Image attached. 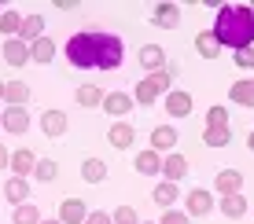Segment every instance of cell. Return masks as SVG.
I'll return each instance as SVG.
<instances>
[{"instance_id":"484cf974","label":"cell","mask_w":254,"mask_h":224,"mask_svg":"<svg viewBox=\"0 0 254 224\" xmlns=\"http://www.w3.org/2000/svg\"><path fill=\"white\" fill-rule=\"evenodd\" d=\"M247 210H251V202L243 199V191H240V195H221V213H225L229 221H240Z\"/></svg>"},{"instance_id":"cb8c5ba5","label":"cell","mask_w":254,"mask_h":224,"mask_svg":"<svg viewBox=\"0 0 254 224\" xmlns=\"http://www.w3.org/2000/svg\"><path fill=\"white\" fill-rule=\"evenodd\" d=\"M177 184H173V180H159V184H155V191H151V199L162 206V210H173V206H177Z\"/></svg>"},{"instance_id":"d6986e66","label":"cell","mask_w":254,"mask_h":224,"mask_svg":"<svg viewBox=\"0 0 254 224\" xmlns=\"http://www.w3.org/2000/svg\"><path fill=\"white\" fill-rule=\"evenodd\" d=\"M37 37H45V19H41V15H22L19 41H22V45H33Z\"/></svg>"},{"instance_id":"83f0119b","label":"cell","mask_w":254,"mask_h":224,"mask_svg":"<svg viewBox=\"0 0 254 224\" xmlns=\"http://www.w3.org/2000/svg\"><path fill=\"white\" fill-rule=\"evenodd\" d=\"M81 180H85V184H100V180H107V162L85 158L81 162Z\"/></svg>"},{"instance_id":"f6af8a7d","label":"cell","mask_w":254,"mask_h":224,"mask_svg":"<svg viewBox=\"0 0 254 224\" xmlns=\"http://www.w3.org/2000/svg\"><path fill=\"white\" fill-rule=\"evenodd\" d=\"M140 224H155V221H140Z\"/></svg>"},{"instance_id":"4316f807","label":"cell","mask_w":254,"mask_h":224,"mask_svg":"<svg viewBox=\"0 0 254 224\" xmlns=\"http://www.w3.org/2000/svg\"><path fill=\"white\" fill-rule=\"evenodd\" d=\"M195 51L203 59H210V63H214L217 55H221V45H217V37L210 30H203V33H195Z\"/></svg>"},{"instance_id":"d4e9b609","label":"cell","mask_w":254,"mask_h":224,"mask_svg":"<svg viewBox=\"0 0 254 224\" xmlns=\"http://www.w3.org/2000/svg\"><path fill=\"white\" fill-rule=\"evenodd\" d=\"M30 59H33V63H41V66H48L52 59H56V41H52V37H37L30 45Z\"/></svg>"},{"instance_id":"5bb4252c","label":"cell","mask_w":254,"mask_h":224,"mask_svg":"<svg viewBox=\"0 0 254 224\" xmlns=\"http://www.w3.org/2000/svg\"><path fill=\"white\" fill-rule=\"evenodd\" d=\"M7 166H11V173L15 177H30L33 173V166H37V154H33L30 147H19V151H11V162H7Z\"/></svg>"},{"instance_id":"277c9868","label":"cell","mask_w":254,"mask_h":224,"mask_svg":"<svg viewBox=\"0 0 254 224\" xmlns=\"http://www.w3.org/2000/svg\"><path fill=\"white\" fill-rule=\"evenodd\" d=\"M0 129L11 133V136L30 133V110H26V107H4V114H0Z\"/></svg>"},{"instance_id":"7a4b0ae2","label":"cell","mask_w":254,"mask_h":224,"mask_svg":"<svg viewBox=\"0 0 254 224\" xmlns=\"http://www.w3.org/2000/svg\"><path fill=\"white\" fill-rule=\"evenodd\" d=\"M100 48H103V33L100 30H85V33H74L66 41V59L70 66L77 70H100Z\"/></svg>"},{"instance_id":"f1b7e54d","label":"cell","mask_w":254,"mask_h":224,"mask_svg":"<svg viewBox=\"0 0 254 224\" xmlns=\"http://www.w3.org/2000/svg\"><path fill=\"white\" fill-rule=\"evenodd\" d=\"M203 143H206V147H229V143H232V129L229 125H225V129L206 125L203 129Z\"/></svg>"},{"instance_id":"f35d334b","label":"cell","mask_w":254,"mask_h":224,"mask_svg":"<svg viewBox=\"0 0 254 224\" xmlns=\"http://www.w3.org/2000/svg\"><path fill=\"white\" fill-rule=\"evenodd\" d=\"M85 224H115V221H111V213H103V210H92L89 217H85Z\"/></svg>"},{"instance_id":"ab89813d","label":"cell","mask_w":254,"mask_h":224,"mask_svg":"<svg viewBox=\"0 0 254 224\" xmlns=\"http://www.w3.org/2000/svg\"><path fill=\"white\" fill-rule=\"evenodd\" d=\"M56 7H59V11H77L81 4H77V0H56Z\"/></svg>"},{"instance_id":"4dcf8cb0","label":"cell","mask_w":254,"mask_h":224,"mask_svg":"<svg viewBox=\"0 0 254 224\" xmlns=\"http://www.w3.org/2000/svg\"><path fill=\"white\" fill-rule=\"evenodd\" d=\"M45 217H41V210L33 202H22V206H15V213H11V224H41Z\"/></svg>"},{"instance_id":"8d00e7d4","label":"cell","mask_w":254,"mask_h":224,"mask_svg":"<svg viewBox=\"0 0 254 224\" xmlns=\"http://www.w3.org/2000/svg\"><path fill=\"white\" fill-rule=\"evenodd\" d=\"M232 59H236V66H240V70H254V48H240V51H232Z\"/></svg>"},{"instance_id":"9c48e42d","label":"cell","mask_w":254,"mask_h":224,"mask_svg":"<svg viewBox=\"0 0 254 224\" xmlns=\"http://www.w3.org/2000/svg\"><path fill=\"white\" fill-rule=\"evenodd\" d=\"M133 169L140 177H159L162 173V158H159V151H136V158H133Z\"/></svg>"},{"instance_id":"d6a6232c","label":"cell","mask_w":254,"mask_h":224,"mask_svg":"<svg viewBox=\"0 0 254 224\" xmlns=\"http://www.w3.org/2000/svg\"><path fill=\"white\" fill-rule=\"evenodd\" d=\"M155 99H159V92H155V85L147 81V77H144V81H136V89H133V103H144V107H151Z\"/></svg>"},{"instance_id":"e575fe53","label":"cell","mask_w":254,"mask_h":224,"mask_svg":"<svg viewBox=\"0 0 254 224\" xmlns=\"http://www.w3.org/2000/svg\"><path fill=\"white\" fill-rule=\"evenodd\" d=\"M111 221H115V224H140V217H136L133 206H118V210L111 213Z\"/></svg>"},{"instance_id":"bcb514c9","label":"cell","mask_w":254,"mask_h":224,"mask_svg":"<svg viewBox=\"0 0 254 224\" xmlns=\"http://www.w3.org/2000/svg\"><path fill=\"white\" fill-rule=\"evenodd\" d=\"M251 11H254V4H251Z\"/></svg>"},{"instance_id":"f546056e","label":"cell","mask_w":254,"mask_h":224,"mask_svg":"<svg viewBox=\"0 0 254 224\" xmlns=\"http://www.w3.org/2000/svg\"><path fill=\"white\" fill-rule=\"evenodd\" d=\"M103 96H107V92H103L100 85H81V89H77V103H81L85 110L89 107H103Z\"/></svg>"},{"instance_id":"44dd1931","label":"cell","mask_w":254,"mask_h":224,"mask_svg":"<svg viewBox=\"0 0 254 224\" xmlns=\"http://www.w3.org/2000/svg\"><path fill=\"white\" fill-rule=\"evenodd\" d=\"M0 195H4V199L11 202V206H22L26 199H30V180H22V177H11V180L4 184V191H0Z\"/></svg>"},{"instance_id":"60d3db41","label":"cell","mask_w":254,"mask_h":224,"mask_svg":"<svg viewBox=\"0 0 254 224\" xmlns=\"http://www.w3.org/2000/svg\"><path fill=\"white\" fill-rule=\"evenodd\" d=\"M7 162H11V151H7V147H4V143H0V169H4V166H7Z\"/></svg>"},{"instance_id":"ac0fdd59","label":"cell","mask_w":254,"mask_h":224,"mask_svg":"<svg viewBox=\"0 0 254 224\" xmlns=\"http://www.w3.org/2000/svg\"><path fill=\"white\" fill-rule=\"evenodd\" d=\"M166 110H170V118H188L191 114V96L181 89L166 92Z\"/></svg>"},{"instance_id":"e0dca14e","label":"cell","mask_w":254,"mask_h":224,"mask_svg":"<svg viewBox=\"0 0 254 224\" xmlns=\"http://www.w3.org/2000/svg\"><path fill=\"white\" fill-rule=\"evenodd\" d=\"M181 74V66L177 63H166L162 70H155V74H147V81L155 85V92H159V96H166V92H173V77Z\"/></svg>"},{"instance_id":"4fadbf2b","label":"cell","mask_w":254,"mask_h":224,"mask_svg":"<svg viewBox=\"0 0 254 224\" xmlns=\"http://www.w3.org/2000/svg\"><path fill=\"white\" fill-rule=\"evenodd\" d=\"M85 217H89V206L81 199H63L59 202V221L63 224H85Z\"/></svg>"},{"instance_id":"ee69618b","label":"cell","mask_w":254,"mask_h":224,"mask_svg":"<svg viewBox=\"0 0 254 224\" xmlns=\"http://www.w3.org/2000/svg\"><path fill=\"white\" fill-rule=\"evenodd\" d=\"M0 99H4V81H0Z\"/></svg>"},{"instance_id":"ffe728a7","label":"cell","mask_w":254,"mask_h":224,"mask_svg":"<svg viewBox=\"0 0 254 224\" xmlns=\"http://www.w3.org/2000/svg\"><path fill=\"white\" fill-rule=\"evenodd\" d=\"M177 147V129L173 125H155L151 129V151H173Z\"/></svg>"},{"instance_id":"d590c367","label":"cell","mask_w":254,"mask_h":224,"mask_svg":"<svg viewBox=\"0 0 254 224\" xmlns=\"http://www.w3.org/2000/svg\"><path fill=\"white\" fill-rule=\"evenodd\" d=\"M206 125L225 129V125H229V110H225V107H210V110H206Z\"/></svg>"},{"instance_id":"52a82bcc","label":"cell","mask_w":254,"mask_h":224,"mask_svg":"<svg viewBox=\"0 0 254 224\" xmlns=\"http://www.w3.org/2000/svg\"><path fill=\"white\" fill-rule=\"evenodd\" d=\"M133 140H136V129L129 125V122H115V125L107 129V143L115 151H129V147H133Z\"/></svg>"},{"instance_id":"836d02e7","label":"cell","mask_w":254,"mask_h":224,"mask_svg":"<svg viewBox=\"0 0 254 224\" xmlns=\"http://www.w3.org/2000/svg\"><path fill=\"white\" fill-rule=\"evenodd\" d=\"M33 177L45 180V184H48V180H56V177H59V162H56V158H37V166H33Z\"/></svg>"},{"instance_id":"8fae6325","label":"cell","mask_w":254,"mask_h":224,"mask_svg":"<svg viewBox=\"0 0 254 224\" xmlns=\"http://www.w3.org/2000/svg\"><path fill=\"white\" fill-rule=\"evenodd\" d=\"M66 114L63 110H45V114H41V133L48 136V140H59V136L66 133Z\"/></svg>"},{"instance_id":"603a6c76","label":"cell","mask_w":254,"mask_h":224,"mask_svg":"<svg viewBox=\"0 0 254 224\" xmlns=\"http://www.w3.org/2000/svg\"><path fill=\"white\" fill-rule=\"evenodd\" d=\"M229 99L236 107H254V77H243V81H236L229 89Z\"/></svg>"},{"instance_id":"7bdbcfd3","label":"cell","mask_w":254,"mask_h":224,"mask_svg":"<svg viewBox=\"0 0 254 224\" xmlns=\"http://www.w3.org/2000/svg\"><path fill=\"white\" fill-rule=\"evenodd\" d=\"M41 224H63V221H59V217H56V221H41Z\"/></svg>"},{"instance_id":"8992f818","label":"cell","mask_w":254,"mask_h":224,"mask_svg":"<svg viewBox=\"0 0 254 224\" xmlns=\"http://www.w3.org/2000/svg\"><path fill=\"white\" fill-rule=\"evenodd\" d=\"M147 19L159 26V30H177V26H181V7L177 4H155Z\"/></svg>"},{"instance_id":"1f68e13d","label":"cell","mask_w":254,"mask_h":224,"mask_svg":"<svg viewBox=\"0 0 254 224\" xmlns=\"http://www.w3.org/2000/svg\"><path fill=\"white\" fill-rule=\"evenodd\" d=\"M19 26H22V15L19 11H0V33H4L7 41L19 37Z\"/></svg>"},{"instance_id":"7dc6e473","label":"cell","mask_w":254,"mask_h":224,"mask_svg":"<svg viewBox=\"0 0 254 224\" xmlns=\"http://www.w3.org/2000/svg\"><path fill=\"white\" fill-rule=\"evenodd\" d=\"M251 206H254V202H251Z\"/></svg>"},{"instance_id":"7402d4cb","label":"cell","mask_w":254,"mask_h":224,"mask_svg":"<svg viewBox=\"0 0 254 224\" xmlns=\"http://www.w3.org/2000/svg\"><path fill=\"white\" fill-rule=\"evenodd\" d=\"M136 59H140V66H144L147 74H155V70H162V66H166V55H162L159 45H144L136 51Z\"/></svg>"},{"instance_id":"74e56055","label":"cell","mask_w":254,"mask_h":224,"mask_svg":"<svg viewBox=\"0 0 254 224\" xmlns=\"http://www.w3.org/2000/svg\"><path fill=\"white\" fill-rule=\"evenodd\" d=\"M159 224H191V217H188V213H181V210H166L159 217Z\"/></svg>"},{"instance_id":"ba28073f","label":"cell","mask_w":254,"mask_h":224,"mask_svg":"<svg viewBox=\"0 0 254 224\" xmlns=\"http://www.w3.org/2000/svg\"><path fill=\"white\" fill-rule=\"evenodd\" d=\"M162 177H166V180H173V184H181V180L188 177V158H185L181 151L166 154V158H162Z\"/></svg>"},{"instance_id":"9a60e30c","label":"cell","mask_w":254,"mask_h":224,"mask_svg":"<svg viewBox=\"0 0 254 224\" xmlns=\"http://www.w3.org/2000/svg\"><path fill=\"white\" fill-rule=\"evenodd\" d=\"M0 51H4V63L7 66H26V63H30V45H22L19 37L4 41V48H0Z\"/></svg>"},{"instance_id":"30bf717a","label":"cell","mask_w":254,"mask_h":224,"mask_svg":"<svg viewBox=\"0 0 254 224\" xmlns=\"http://www.w3.org/2000/svg\"><path fill=\"white\" fill-rule=\"evenodd\" d=\"M103 110H107L115 122H122V118L133 110V96H126V92H107V96H103Z\"/></svg>"},{"instance_id":"3957f363","label":"cell","mask_w":254,"mask_h":224,"mask_svg":"<svg viewBox=\"0 0 254 224\" xmlns=\"http://www.w3.org/2000/svg\"><path fill=\"white\" fill-rule=\"evenodd\" d=\"M126 59V45L118 33H103V48H100V70H118Z\"/></svg>"},{"instance_id":"5b68a950","label":"cell","mask_w":254,"mask_h":224,"mask_svg":"<svg viewBox=\"0 0 254 224\" xmlns=\"http://www.w3.org/2000/svg\"><path fill=\"white\" fill-rule=\"evenodd\" d=\"M210 210H214V195H210L206 187H191V191H188V210H185V213L195 221V217H206Z\"/></svg>"},{"instance_id":"b9f144b4","label":"cell","mask_w":254,"mask_h":224,"mask_svg":"<svg viewBox=\"0 0 254 224\" xmlns=\"http://www.w3.org/2000/svg\"><path fill=\"white\" fill-rule=\"evenodd\" d=\"M247 147H251V151H254V133H251V136H247Z\"/></svg>"},{"instance_id":"6da1fadb","label":"cell","mask_w":254,"mask_h":224,"mask_svg":"<svg viewBox=\"0 0 254 224\" xmlns=\"http://www.w3.org/2000/svg\"><path fill=\"white\" fill-rule=\"evenodd\" d=\"M221 48H254V11L251 4H221L217 7V19H214V30Z\"/></svg>"},{"instance_id":"2e32d148","label":"cell","mask_w":254,"mask_h":224,"mask_svg":"<svg viewBox=\"0 0 254 224\" xmlns=\"http://www.w3.org/2000/svg\"><path fill=\"white\" fill-rule=\"evenodd\" d=\"M30 99H33V92H30L26 81H4V103L7 107H26Z\"/></svg>"},{"instance_id":"7c38bea8","label":"cell","mask_w":254,"mask_h":224,"mask_svg":"<svg viewBox=\"0 0 254 224\" xmlns=\"http://www.w3.org/2000/svg\"><path fill=\"white\" fill-rule=\"evenodd\" d=\"M214 191H221V195H240V191H243V173H240V169H221V173L214 177Z\"/></svg>"}]
</instances>
